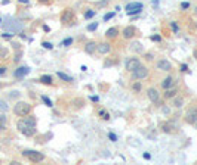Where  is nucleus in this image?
<instances>
[{
  "label": "nucleus",
  "instance_id": "nucleus-10",
  "mask_svg": "<svg viewBox=\"0 0 197 165\" xmlns=\"http://www.w3.org/2000/svg\"><path fill=\"white\" fill-rule=\"evenodd\" d=\"M96 50H98V53H101V55H107V53L111 52V44L110 43L98 44V46H96Z\"/></svg>",
  "mask_w": 197,
  "mask_h": 165
},
{
  "label": "nucleus",
  "instance_id": "nucleus-7",
  "mask_svg": "<svg viewBox=\"0 0 197 165\" xmlns=\"http://www.w3.org/2000/svg\"><path fill=\"white\" fill-rule=\"evenodd\" d=\"M73 19H74V12H73V9H65V11L62 12V15H61V22H62V24L73 22Z\"/></svg>",
  "mask_w": 197,
  "mask_h": 165
},
{
  "label": "nucleus",
  "instance_id": "nucleus-8",
  "mask_svg": "<svg viewBox=\"0 0 197 165\" xmlns=\"http://www.w3.org/2000/svg\"><path fill=\"white\" fill-rule=\"evenodd\" d=\"M139 65H141V62H139L138 58H130V59L126 61V69L130 71V72H132L133 69H137Z\"/></svg>",
  "mask_w": 197,
  "mask_h": 165
},
{
  "label": "nucleus",
  "instance_id": "nucleus-26",
  "mask_svg": "<svg viewBox=\"0 0 197 165\" xmlns=\"http://www.w3.org/2000/svg\"><path fill=\"white\" fill-rule=\"evenodd\" d=\"M96 28H98V24H96V22H93V24H89V25H88V30H89V31H95Z\"/></svg>",
  "mask_w": 197,
  "mask_h": 165
},
{
  "label": "nucleus",
  "instance_id": "nucleus-23",
  "mask_svg": "<svg viewBox=\"0 0 197 165\" xmlns=\"http://www.w3.org/2000/svg\"><path fill=\"white\" fill-rule=\"evenodd\" d=\"M40 81L45 83V84H50V83H52V77H50V75H42Z\"/></svg>",
  "mask_w": 197,
  "mask_h": 165
},
{
  "label": "nucleus",
  "instance_id": "nucleus-41",
  "mask_svg": "<svg viewBox=\"0 0 197 165\" xmlns=\"http://www.w3.org/2000/svg\"><path fill=\"white\" fill-rule=\"evenodd\" d=\"M181 71H187V65H182V66H181Z\"/></svg>",
  "mask_w": 197,
  "mask_h": 165
},
{
  "label": "nucleus",
  "instance_id": "nucleus-42",
  "mask_svg": "<svg viewBox=\"0 0 197 165\" xmlns=\"http://www.w3.org/2000/svg\"><path fill=\"white\" fill-rule=\"evenodd\" d=\"M194 58L197 59V50H194Z\"/></svg>",
  "mask_w": 197,
  "mask_h": 165
},
{
  "label": "nucleus",
  "instance_id": "nucleus-15",
  "mask_svg": "<svg viewBox=\"0 0 197 165\" xmlns=\"http://www.w3.org/2000/svg\"><path fill=\"white\" fill-rule=\"evenodd\" d=\"M130 50L135 52V53H142V52H144V47H142V44L139 43V41H133V43L130 44Z\"/></svg>",
  "mask_w": 197,
  "mask_h": 165
},
{
  "label": "nucleus",
  "instance_id": "nucleus-29",
  "mask_svg": "<svg viewBox=\"0 0 197 165\" xmlns=\"http://www.w3.org/2000/svg\"><path fill=\"white\" fill-rule=\"evenodd\" d=\"M113 16H114V12H110V13H107V15H105V21H110V19H111V18H113Z\"/></svg>",
  "mask_w": 197,
  "mask_h": 165
},
{
  "label": "nucleus",
  "instance_id": "nucleus-19",
  "mask_svg": "<svg viewBox=\"0 0 197 165\" xmlns=\"http://www.w3.org/2000/svg\"><path fill=\"white\" fill-rule=\"evenodd\" d=\"M117 34H119V31H117L116 27H113V28H110V30H107V33H105V35L108 37V38H116Z\"/></svg>",
  "mask_w": 197,
  "mask_h": 165
},
{
  "label": "nucleus",
  "instance_id": "nucleus-32",
  "mask_svg": "<svg viewBox=\"0 0 197 165\" xmlns=\"http://www.w3.org/2000/svg\"><path fill=\"white\" fill-rule=\"evenodd\" d=\"M93 15H95V12H93V11H89V12H86V13H85V16H86V18H92Z\"/></svg>",
  "mask_w": 197,
  "mask_h": 165
},
{
  "label": "nucleus",
  "instance_id": "nucleus-21",
  "mask_svg": "<svg viewBox=\"0 0 197 165\" xmlns=\"http://www.w3.org/2000/svg\"><path fill=\"white\" fill-rule=\"evenodd\" d=\"M176 96V90H172V88H168V91L164 93V97H168V99H172V97H175Z\"/></svg>",
  "mask_w": 197,
  "mask_h": 165
},
{
  "label": "nucleus",
  "instance_id": "nucleus-43",
  "mask_svg": "<svg viewBox=\"0 0 197 165\" xmlns=\"http://www.w3.org/2000/svg\"><path fill=\"white\" fill-rule=\"evenodd\" d=\"M194 12H196V15H197V6H196V11H194Z\"/></svg>",
  "mask_w": 197,
  "mask_h": 165
},
{
  "label": "nucleus",
  "instance_id": "nucleus-4",
  "mask_svg": "<svg viewBox=\"0 0 197 165\" xmlns=\"http://www.w3.org/2000/svg\"><path fill=\"white\" fill-rule=\"evenodd\" d=\"M132 77L133 80H144V78L148 77V68L144 65H139L137 69L132 71Z\"/></svg>",
  "mask_w": 197,
  "mask_h": 165
},
{
  "label": "nucleus",
  "instance_id": "nucleus-24",
  "mask_svg": "<svg viewBox=\"0 0 197 165\" xmlns=\"http://www.w3.org/2000/svg\"><path fill=\"white\" fill-rule=\"evenodd\" d=\"M58 77L61 80H64V81H71V77L67 75V74H64V72H58Z\"/></svg>",
  "mask_w": 197,
  "mask_h": 165
},
{
  "label": "nucleus",
  "instance_id": "nucleus-30",
  "mask_svg": "<svg viewBox=\"0 0 197 165\" xmlns=\"http://www.w3.org/2000/svg\"><path fill=\"white\" fill-rule=\"evenodd\" d=\"M43 100H45V103H46L47 106H52V102H50V99H49V97H46V96H43Z\"/></svg>",
  "mask_w": 197,
  "mask_h": 165
},
{
  "label": "nucleus",
  "instance_id": "nucleus-22",
  "mask_svg": "<svg viewBox=\"0 0 197 165\" xmlns=\"http://www.w3.org/2000/svg\"><path fill=\"white\" fill-rule=\"evenodd\" d=\"M8 109H9V105L6 103V100L0 99V111H2V112H6Z\"/></svg>",
  "mask_w": 197,
  "mask_h": 165
},
{
  "label": "nucleus",
  "instance_id": "nucleus-9",
  "mask_svg": "<svg viewBox=\"0 0 197 165\" xmlns=\"http://www.w3.org/2000/svg\"><path fill=\"white\" fill-rule=\"evenodd\" d=\"M147 96H148V99L150 102H159L160 99V93H159V90L157 88H148V91H147Z\"/></svg>",
  "mask_w": 197,
  "mask_h": 165
},
{
  "label": "nucleus",
  "instance_id": "nucleus-14",
  "mask_svg": "<svg viewBox=\"0 0 197 165\" xmlns=\"http://www.w3.org/2000/svg\"><path fill=\"white\" fill-rule=\"evenodd\" d=\"M135 33H137V30H135V27H126L125 30H123V37L125 38H132L133 35H135Z\"/></svg>",
  "mask_w": 197,
  "mask_h": 165
},
{
  "label": "nucleus",
  "instance_id": "nucleus-18",
  "mask_svg": "<svg viewBox=\"0 0 197 165\" xmlns=\"http://www.w3.org/2000/svg\"><path fill=\"white\" fill-rule=\"evenodd\" d=\"M160 127H162V130H163L164 133H174V131H175V125L169 124V122H163Z\"/></svg>",
  "mask_w": 197,
  "mask_h": 165
},
{
  "label": "nucleus",
  "instance_id": "nucleus-16",
  "mask_svg": "<svg viewBox=\"0 0 197 165\" xmlns=\"http://www.w3.org/2000/svg\"><path fill=\"white\" fill-rule=\"evenodd\" d=\"M141 9H142V3H129V5H126V12L129 11L141 12Z\"/></svg>",
  "mask_w": 197,
  "mask_h": 165
},
{
  "label": "nucleus",
  "instance_id": "nucleus-12",
  "mask_svg": "<svg viewBox=\"0 0 197 165\" xmlns=\"http://www.w3.org/2000/svg\"><path fill=\"white\" fill-rule=\"evenodd\" d=\"M96 46H98V44L95 43V41H88L86 46H85V52H86L88 55H92V53H95V50H96Z\"/></svg>",
  "mask_w": 197,
  "mask_h": 165
},
{
  "label": "nucleus",
  "instance_id": "nucleus-20",
  "mask_svg": "<svg viewBox=\"0 0 197 165\" xmlns=\"http://www.w3.org/2000/svg\"><path fill=\"white\" fill-rule=\"evenodd\" d=\"M172 105H174L175 108H182V105H184V99L182 97H172Z\"/></svg>",
  "mask_w": 197,
  "mask_h": 165
},
{
  "label": "nucleus",
  "instance_id": "nucleus-3",
  "mask_svg": "<svg viewBox=\"0 0 197 165\" xmlns=\"http://www.w3.org/2000/svg\"><path fill=\"white\" fill-rule=\"evenodd\" d=\"M24 156H27L33 164H39V162H42L43 159H45V156L43 153H40V152H37V150H24Z\"/></svg>",
  "mask_w": 197,
  "mask_h": 165
},
{
  "label": "nucleus",
  "instance_id": "nucleus-1",
  "mask_svg": "<svg viewBox=\"0 0 197 165\" xmlns=\"http://www.w3.org/2000/svg\"><path fill=\"white\" fill-rule=\"evenodd\" d=\"M16 128L22 133L24 136H27V137H31V136L36 134V127L31 125L30 122H27V120H19L16 122Z\"/></svg>",
  "mask_w": 197,
  "mask_h": 165
},
{
  "label": "nucleus",
  "instance_id": "nucleus-2",
  "mask_svg": "<svg viewBox=\"0 0 197 165\" xmlns=\"http://www.w3.org/2000/svg\"><path fill=\"white\" fill-rule=\"evenodd\" d=\"M31 112V106L27 102H16L13 106V114L18 117H27Z\"/></svg>",
  "mask_w": 197,
  "mask_h": 165
},
{
  "label": "nucleus",
  "instance_id": "nucleus-37",
  "mask_svg": "<svg viewBox=\"0 0 197 165\" xmlns=\"http://www.w3.org/2000/svg\"><path fill=\"white\" fill-rule=\"evenodd\" d=\"M171 27L174 28L175 31H178V27H176V24H175V22H172V24H171Z\"/></svg>",
  "mask_w": 197,
  "mask_h": 165
},
{
  "label": "nucleus",
  "instance_id": "nucleus-39",
  "mask_svg": "<svg viewBox=\"0 0 197 165\" xmlns=\"http://www.w3.org/2000/svg\"><path fill=\"white\" fill-rule=\"evenodd\" d=\"M145 59H148V61H151V59H153V55H151V53H148V55L145 56Z\"/></svg>",
  "mask_w": 197,
  "mask_h": 165
},
{
  "label": "nucleus",
  "instance_id": "nucleus-25",
  "mask_svg": "<svg viewBox=\"0 0 197 165\" xmlns=\"http://www.w3.org/2000/svg\"><path fill=\"white\" fill-rule=\"evenodd\" d=\"M5 56H8V49L0 46V58H5Z\"/></svg>",
  "mask_w": 197,
  "mask_h": 165
},
{
  "label": "nucleus",
  "instance_id": "nucleus-5",
  "mask_svg": "<svg viewBox=\"0 0 197 165\" xmlns=\"http://www.w3.org/2000/svg\"><path fill=\"white\" fill-rule=\"evenodd\" d=\"M185 121L188 124H196L197 122V106H191L185 112Z\"/></svg>",
  "mask_w": 197,
  "mask_h": 165
},
{
  "label": "nucleus",
  "instance_id": "nucleus-44",
  "mask_svg": "<svg viewBox=\"0 0 197 165\" xmlns=\"http://www.w3.org/2000/svg\"><path fill=\"white\" fill-rule=\"evenodd\" d=\"M196 128H197V122H196Z\"/></svg>",
  "mask_w": 197,
  "mask_h": 165
},
{
  "label": "nucleus",
  "instance_id": "nucleus-6",
  "mask_svg": "<svg viewBox=\"0 0 197 165\" xmlns=\"http://www.w3.org/2000/svg\"><path fill=\"white\" fill-rule=\"evenodd\" d=\"M9 22H11V24H5V25H3L6 30H12V31H15V33L22 31V24H21V22L15 21V19H11V18H9Z\"/></svg>",
  "mask_w": 197,
  "mask_h": 165
},
{
  "label": "nucleus",
  "instance_id": "nucleus-27",
  "mask_svg": "<svg viewBox=\"0 0 197 165\" xmlns=\"http://www.w3.org/2000/svg\"><path fill=\"white\" fill-rule=\"evenodd\" d=\"M133 91H137V93H138L139 90H141V83H138V81H137V83H135V84H133Z\"/></svg>",
  "mask_w": 197,
  "mask_h": 165
},
{
  "label": "nucleus",
  "instance_id": "nucleus-34",
  "mask_svg": "<svg viewBox=\"0 0 197 165\" xmlns=\"http://www.w3.org/2000/svg\"><path fill=\"white\" fill-rule=\"evenodd\" d=\"M43 47H45V49H52V44H50V43H46V41H45V43H43Z\"/></svg>",
  "mask_w": 197,
  "mask_h": 165
},
{
  "label": "nucleus",
  "instance_id": "nucleus-11",
  "mask_svg": "<svg viewBox=\"0 0 197 165\" xmlns=\"http://www.w3.org/2000/svg\"><path fill=\"white\" fill-rule=\"evenodd\" d=\"M157 69H160V71H171L172 69V65H171V62L169 61H166V59H160L159 62H157Z\"/></svg>",
  "mask_w": 197,
  "mask_h": 165
},
{
  "label": "nucleus",
  "instance_id": "nucleus-33",
  "mask_svg": "<svg viewBox=\"0 0 197 165\" xmlns=\"http://www.w3.org/2000/svg\"><path fill=\"white\" fill-rule=\"evenodd\" d=\"M108 137H110L113 142H116V140H117V136H116V134H113V133H110V134H108Z\"/></svg>",
  "mask_w": 197,
  "mask_h": 165
},
{
  "label": "nucleus",
  "instance_id": "nucleus-36",
  "mask_svg": "<svg viewBox=\"0 0 197 165\" xmlns=\"http://www.w3.org/2000/svg\"><path fill=\"white\" fill-rule=\"evenodd\" d=\"M188 6H190V5H188V3H187V2H184V3H182V5H181V8H182V9H187V8H188Z\"/></svg>",
  "mask_w": 197,
  "mask_h": 165
},
{
  "label": "nucleus",
  "instance_id": "nucleus-40",
  "mask_svg": "<svg viewBox=\"0 0 197 165\" xmlns=\"http://www.w3.org/2000/svg\"><path fill=\"white\" fill-rule=\"evenodd\" d=\"M153 40H154V41H159V40H160V37H159V35H154V37H153Z\"/></svg>",
  "mask_w": 197,
  "mask_h": 165
},
{
  "label": "nucleus",
  "instance_id": "nucleus-35",
  "mask_svg": "<svg viewBox=\"0 0 197 165\" xmlns=\"http://www.w3.org/2000/svg\"><path fill=\"white\" fill-rule=\"evenodd\" d=\"M5 72H6V68H5V66H0V75H3Z\"/></svg>",
  "mask_w": 197,
  "mask_h": 165
},
{
  "label": "nucleus",
  "instance_id": "nucleus-17",
  "mask_svg": "<svg viewBox=\"0 0 197 165\" xmlns=\"http://www.w3.org/2000/svg\"><path fill=\"white\" fill-rule=\"evenodd\" d=\"M174 77H168V78H164V81H163L162 83V87L163 88H166V90H168V88H171L172 87V86H174Z\"/></svg>",
  "mask_w": 197,
  "mask_h": 165
},
{
  "label": "nucleus",
  "instance_id": "nucleus-45",
  "mask_svg": "<svg viewBox=\"0 0 197 165\" xmlns=\"http://www.w3.org/2000/svg\"><path fill=\"white\" fill-rule=\"evenodd\" d=\"M0 87H2V84H0Z\"/></svg>",
  "mask_w": 197,
  "mask_h": 165
},
{
  "label": "nucleus",
  "instance_id": "nucleus-13",
  "mask_svg": "<svg viewBox=\"0 0 197 165\" xmlns=\"http://www.w3.org/2000/svg\"><path fill=\"white\" fill-rule=\"evenodd\" d=\"M28 72H30V68H27V66H21V68H18V69L15 71V77L22 78V77H25Z\"/></svg>",
  "mask_w": 197,
  "mask_h": 165
},
{
  "label": "nucleus",
  "instance_id": "nucleus-31",
  "mask_svg": "<svg viewBox=\"0 0 197 165\" xmlns=\"http://www.w3.org/2000/svg\"><path fill=\"white\" fill-rule=\"evenodd\" d=\"M71 43H73V38H67V40H64V43H62V46H70Z\"/></svg>",
  "mask_w": 197,
  "mask_h": 165
},
{
  "label": "nucleus",
  "instance_id": "nucleus-38",
  "mask_svg": "<svg viewBox=\"0 0 197 165\" xmlns=\"http://www.w3.org/2000/svg\"><path fill=\"white\" fill-rule=\"evenodd\" d=\"M150 158H151L150 153H144V159H150Z\"/></svg>",
  "mask_w": 197,
  "mask_h": 165
},
{
  "label": "nucleus",
  "instance_id": "nucleus-28",
  "mask_svg": "<svg viewBox=\"0 0 197 165\" xmlns=\"http://www.w3.org/2000/svg\"><path fill=\"white\" fill-rule=\"evenodd\" d=\"M6 121H8V118H6L5 115H0V125H5Z\"/></svg>",
  "mask_w": 197,
  "mask_h": 165
}]
</instances>
